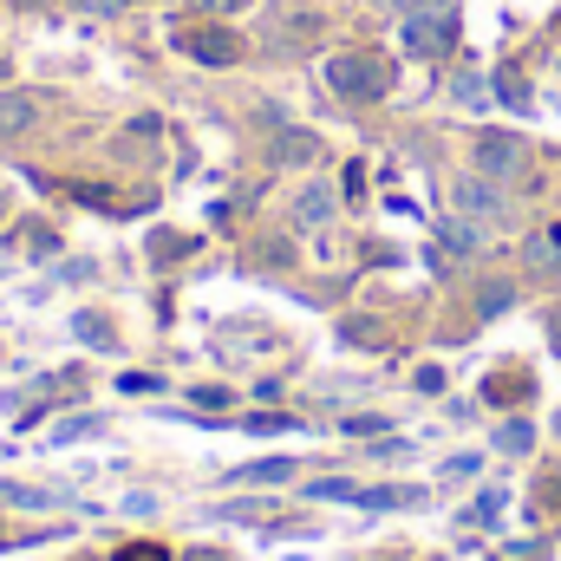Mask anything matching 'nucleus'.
<instances>
[{
	"instance_id": "obj_4",
	"label": "nucleus",
	"mask_w": 561,
	"mask_h": 561,
	"mask_svg": "<svg viewBox=\"0 0 561 561\" xmlns=\"http://www.w3.org/2000/svg\"><path fill=\"white\" fill-rule=\"evenodd\" d=\"M477 170L490 176V183H503V176H516L523 170V144L503 138V131H490V138H477Z\"/></svg>"
},
{
	"instance_id": "obj_9",
	"label": "nucleus",
	"mask_w": 561,
	"mask_h": 561,
	"mask_svg": "<svg viewBox=\"0 0 561 561\" xmlns=\"http://www.w3.org/2000/svg\"><path fill=\"white\" fill-rule=\"evenodd\" d=\"M280 163H300V157H313V138H300V131H280Z\"/></svg>"
},
{
	"instance_id": "obj_13",
	"label": "nucleus",
	"mask_w": 561,
	"mask_h": 561,
	"mask_svg": "<svg viewBox=\"0 0 561 561\" xmlns=\"http://www.w3.org/2000/svg\"><path fill=\"white\" fill-rule=\"evenodd\" d=\"M496 85H503V99H510V105H516V112H523V105H529V92H523V79H516V72H503V79H496Z\"/></svg>"
},
{
	"instance_id": "obj_15",
	"label": "nucleus",
	"mask_w": 561,
	"mask_h": 561,
	"mask_svg": "<svg viewBox=\"0 0 561 561\" xmlns=\"http://www.w3.org/2000/svg\"><path fill=\"white\" fill-rule=\"evenodd\" d=\"M196 405H209V412H222V405H229V392H222V386H196Z\"/></svg>"
},
{
	"instance_id": "obj_18",
	"label": "nucleus",
	"mask_w": 561,
	"mask_h": 561,
	"mask_svg": "<svg viewBox=\"0 0 561 561\" xmlns=\"http://www.w3.org/2000/svg\"><path fill=\"white\" fill-rule=\"evenodd\" d=\"M0 79H7V59H0Z\"/></svg>"
},
{
	"instance_id": "obj_8",
	"label": "nucleus",
	"mask_w": 561,
	"mask_h": 561,
	"mask_svg": "<svg viewBox=\"0 0 561 561\" xmlns=\"http://www.w3.org/2000/svg\"><path fill=\"white\" fill-rule=\"evenodd\" d=\"M112 561H170V549H163V542H125Z\"/></svg>"
},
{
	"instance_id": "obj_17",
	"label": "nucleus",
	"mask_w": 561,
	"mask_h": 561,
	"mask_svg": "<svg viewBox=\"0 0 561 561\" xmlns=\"http://www.w3.org/2000/svg\"><path fill=\"white\" fill-rule=\"evenodd\" d=\"M196 7H222V13H229V7H242V0H196Z\"/></svg>"
},
{
	"instance_id": "obj_5",
	"label": "nucleus",
	"mask_w": 561,
	"mask_h": 561,
	"mask_svg": "<svg viewBox=\"0 0 561 561\" xmlns=\"http://www.w3.org/2000/svg\"><path fill=\"white\" fill-rule=\"evenodd\" d=\"M39 125V99L33 92H0V138H20Z\"/></svg>"
},
{
	"instance_id": "obj_7",
	"label": "nucleus",
	"mask_w": 561,
	"mask_h": 561,
	"mask_svg": "<svg viewBox=\"0 0 561 561\" xmlns=\"http://www.w3.org/2000/svg\"><path fill=\"white\" fill-rule=\"evenodd\" d=\"M287 477H294V463H287V457H262V463H249V470H242V483H287Z\"/></svg>"
},
{
	"instance_id": "obj_1",
	"label": "nucleus",
	"mask_w": 561,
	"mask_h": 561,
	"mask_svg": "<svg viewBox=\"0 0 561 561\" xmlns=\"http://www.w3.org/2000/svg\"><path fill=\"white\" fill-rule=\"evenodd\" d=\"M392 59L386 53H333L327 59V85L346 99V105H379L386 92H392Z\"/></svg>"
},
{
	"instance_id": "obj_3",
	"label": "nucleus",
	"mask_w": 561,
	"mask_h": 561,
	"mask_svg": "<svg viewBox=\"0 0 561 561\" xmlns=\"http://www.w3.org/2000/svg\"><path fill=\"white\" fill-rule=\"evenodd\" d=\"M176 53L196 59V66H242V39L229 26H176Z\"/></svg>"
},
{
	"instance_id": "obj_12",
	"label": "nucleus",
	"mask_w": 561,
	"mask_h": 561,
	"mask_svg": "<svg viewBox=\"0 0 561 561\" xmlns=\"http://www.w3.org/2000/svg\"><path fill=\"white\" fill-rule=\"evenodd\" d=\"M483 392H490V399H496V405H510V399H523V379H510V373H503V379H490V386H483Z\"/></svg>"
},
{
	"instance_id": "obj_16",
	"label": "nucleus",
	"mask_w": 561,
	"mask_h": 561,
	"mask_svg": "<svg viewBox=\"0 0 561 561\" xmlns=\"http://www.w3.org/2000/svg\"><path fill=\"white\" fill-rule=\"evenodd\" d=\"M190 561H229V556H216V549H196V556H190Z\"/></svg>"
},
{
	"instance_id": "obj_6",
	"label": "nucleus",
	"mask_w": 561,
	"mask_h": 561,
	"mask_svg": "<svg viewBox=\"0 0 561 561\" xmlns=\"http://www.w3.org/2000/svg\"><path fill=\"white\" fill-rule=\"evenodd\" d=\"M457 209H463V216H490V222H496V209H503V203H496V190H490L483 176H470V183H457Z\"/></svg>"
},
{
	"instance_id": "obj_14",
	"label": "nucleus",
	"mask_w": 561,
	"mask_h": 561,
	"mask_svg": "<svg viewBox=\"0 0 561 561\" xmlns=\"http://www.w3.org/2000/svg\"><path fill=\"white\" fill-rule=\"evenodd\" d=\"M444 242H450V249H477V229H470V222H450Z\"/></svg>"
},
{
	"instance_id": "obj_10",
	"label": "nucleus",
	"mask_w": 561,
	"mask_h": 561,
	"mask_svg": "<svg viewBox=\"0 0 561 561\" xmlns=\"http://www.w3.org/2000/svg\"><path fill=\"white\" fill-rule=\"evenodd\" d=\"M327 209H333L327 190H307V196H300V222H327Z\"/></svg>"
},
{
	"instance_id": "obj_2",
	"label": "nucleus",
	"mask_w": 561,
	"mask_h": 561,
	"mask_svg": "<svg viewBox=\"0 0 561 561\" xmlns=\"http://www.w3.org/2000/svg\"><path fill=\"white\" fill-rule=\"evenodd\" d=\"M457 46V13L450 7H412V20H405V53L412 59H437V53H450Z\"/></svg>"
},
{
	"instance_id": "obj_11",
	"label": "nucleus",
	"mask_w": 561,
	"mask_h": 561,
	"mask_svg": "<svg viewBox=\"0 0 561 561\" xmlns=\"http://www.w3.org/2000/svg\"><path fill=\"white\" fill-rule=\"evenodd\" d=\"M529 437H536V431H529L523 419H516V424H503V431H496V444H503V450H529Z\"/></svg>"
}]
</instances>
